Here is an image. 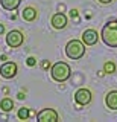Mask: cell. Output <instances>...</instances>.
<instances>
[{"label":"cell","mask_w":117,"mask_h":122,"mask_svg":"<svg viewBox=\"0 0 117 122\" xmlns=\"http://www.w3.org/2000/svg\"><path fill=\"white\" fill-rule=\"evenodd\" d=\"M52 26H53L55 29H64L67 26V17H66V14H62V12H56L53 17H52Z\"/></svg>","instance_id":"obj_9"},{"label":"cell","mask_w":117,"mask_h":122,"mask_svg":"<svg viewBox=\"0 0 117 122\" xmlns=\"http://www.w3.org/2000/svg\"><path fill=\"white\" fill-rule=\"evenodd\" d=\"M24 41V35L20 30H9L6 34V44L9 47H20Z\"/></svg>","instance_id":"obj_5"},{"label":"cell","mask_w":117,"mask_h":122,"mask_svg":"<svg viewBox=\"0 0 117 122\" xmlns=\"http://www.w3.org/2000/svg\"><path fill=\"white\" fill-rule=\"evenodd\" d=\"M0 108L3 110V112H11V110L14 108V101L11 98H3L2 101H0Z\"/></svg>","instance_id":"obj_13"},{"label":"cell","mask_w":117,"mask_h":122,"mask_svg":"<svg viewBox=\"0 0 117 122\" xmlns=\"http://www.w3.org/2000/svg\"><path fill=\"white\" fill-rule=\"evenodd\" d=\"M20 3H21V0H0V5L6 11H15L20 6Z\"/></svg>","instance_id":"obj_11"},{"label":"cell","mask_w":117,"mask_h":122,"mask_svg":"<svg viewBox=\"0 0 117 122\" xmlns=\"http://www.w3.org/2000/svg\"><path fill=\"white\" fill-rule=\"evenodd\" d=\"M105 104L109 110H117V90H112L107 93L105 96Z\"/></svg>","instance_id":"obj_10"},{"label":"cell","mask_w":117,"mask_h":122,"mask_svg":"<svg viewBox=\"0 0 117 122\" xmlns=\"http://www.w3.org/2000/svg\"><path fill=\"white\" fill-rule=\"evenodd\" d=\"M97 40H99V34L94 29H87V30H84V34H82V41L85 43V46L96 44Z\"/></svg>","instance_id":"obj_8"},{"label":"cell","mask_w":117,"mask_h":122,"mask_svg":"<svg viewBox=\"0 0 117 122\" xmlns=\"http://www.w3.org/2000/svg\"><path fill=\"white\" fill-rule=\"evenodd\" d=\"M21 17H23L26 21H33L37 18V9H35V8H32V6L24 8L23 12H21Z\"/></svg>","instance_id":"obj_12"},{"label":"cell","mask_w":117,"mask_h":122,"mask_svg":"<svg viewBox=\"0 0 117 122\" xmlns=\"http://www.w3.org/2000/svg\"><path fill=\"white\" fill-rule=\"evenodd\" d=\"M100 38L109 47H117V20L105 23L100 30Z\"/></svg>","instance_id":"obj_1"},{"label":"cell","mask_w":117,"mask_h":122,"mask_svg":"<svg viewBox=\"0 0 117 122\" xmlns=\"http://www.w3.org/2000/svg\"><path fill=\"white\" fill-rule=\"evenodd\" d=\"M3 32H5V26H3V25H2V23H0V35H2V34H3Z\"/></svg>","instance_id":"obj_20"},{"label":"cell","mask_w":117,"mask_h":122,"mask_svg":"<svg viewBox=\"0 0 117 122\" xmlns=\"http://www.w3.org/2000/svg\"><path fill=\"white\" fill-rule=\"evenodd\" d=\"M103 72L105 73H114L116 72V64L112 61H108V63L103 64Z\"/></svg>","instance_id":"obj_15"},{"label":"cell","mask_w":117,"mask_h":122,"mask_svg":"<svg viewBox=\"0 0 117 122\" xmlns=\"http://www.w3.org/2000/svg\"><path fill=\"white\" fill-rule=\"evenodd\" d=\"M58 119H59V116L56 113V110L53 108H44L37 114V121H40V122H56Z\"/></svg>","instance_id":"obj_6"},{"label":"cell","mask_w":117,"mask_h":122,"mask_svg":"<svg viewBox=\"0 0 117 122\" xmlns=\"http://www.w3.org/2000/svg\"><path fill=\"white\" fill-rule=\"evenodd\" d=\"M91 92L88 89H79L76 93H75V101H76V104L79 107H84L87 104H90L91 102Z\"/></svg>","instance_id":"obj_7"},{"label":"cell","mask_w":117,"mask_h":122,"mask_svg":"<svg viewBox=\"0 0 117 122\" xmlns=\"http://www.w3.org/2000/svg\"><path fill=\"white\" fill-rule=\"evenodd\" d=\"M99 3H102V5H108V3H111L112 0H97Z\"/></svg>","instance_id":"obj_17"},{"label":"cell","mask_w":117,"mask_h":122,"mask_svg":"<svg viewBox=\"0 0 117 122\" xmlns=\"http://www.w3.org/2000/svg\"><path fill=\"white\" fill-rule=\"evenodd\" d=\"M66 55L70 60H81L85 55V43L79 40H70L66 46Z\"/></svg>","instance_id":"obj_3"},{"label":"cell","mask_w":117,"mask_h":122,"mask_svg":"<svg viewBox=\"0 0 117 122\" xmlns=\"http://www.w3.org/2000/svg\"><path fill=\"white\" fill-rule=\"evenodd\" d=\"M29 114H31V112H29V108H26V107H21L20 110H18V113H17V117L20 121H26L29 117Z\"/></svg>","instance_id":"obj_14"},{"label":"cell","mask_w":117,"mask_h":122,"mask_svg":"<svg viewBox=\"0 0 117 122\" xmlns=\"http://www.w3.org/2000/svg\"><path fill=\"white\" fill-rule=\"evenodd\" d=\"M26 64H28L29 67H33L37 64V58H33V56H29L28 60H26Z\"/></svg>","instance_id":"obj_16"},{"label":"cell","mask_w":117,"mask_h":122,"mask_svg":"<svg viewBox=\"0 0 117 122\" xmlns=\"http://www.w3.org/2000/svg\"><path fill=\"white\" fill-rule=\"evenodd\" d=\"M18 72V66L14 61H6L0 66V76H3L5 79H12Z\"/></svg>","instance_id":"obj_4"},{"label":"cell","mask_w":117,"mask_h":122,"mask_svg":"<svg viewBox=\"0 0 117 122\" xmlns=\"http://www.w3.org/2000/svg\"><path fill=\"white\" fill-rule=\"evenodd\" d=\"M49 66H50V63H47V61H43V67H44V69H47Z\"/></svg>","instance_id":"obj_19"},{"label":"cell","mask_w":117,"mask_h":122,"mask_svg":"<svg viewBox=\"0 0 117 122\" xmlns=\"http://www.w3.org/2000/svg\"><path fill=\"white\" fill-rule=\"evenodd\" d=\"M70 15H71V17H78V11H76V9L70 11Z\"/></svg>","instance_id":"obj_18"},{"label":"cell","mask_w":117,"mask_h":122,"mask_svg":"<svg viewBox=\"0 0 117 122\" xmlns=\"http://www.w3.org/2000/svg\"><path fill=\"white\" fill-rule=\"evenodd\" d=\"M50 76L52 79L56 82H66L67 79L71 76V69L67 63L64 61H59V63H55L50 69Z\"/></svg>","instance_id":"obj_2"}]
</instances>
